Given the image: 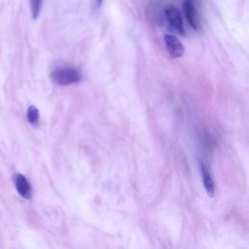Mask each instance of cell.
Returning <instances> with one entry per match:
<instances>
[{
    "instance_id": "obj_1",
    "label": "cell",
    "mask_w": 249,
    "mask_h": 249,
    "mask_svg": "<svg viewBox=\"0 0 249 249\" xmlns=\"http://www.w3.org/2000/svg\"><path fill=\"white\" fill-rule=\"evenodd\" d=\"M52 80L59 86H67L81 81V73L71 67H61L54 69L51 74Z\"/></svg>"
},
{
    "instance_id": "obj_2",
    "label": "cell",
    "mask_w": 249,
    "mask_h": 249,
    "mask_svg": "<svg viewBox=\"0 0 249 249\" xmlns=\"http://www.w3.org/2000/svg\"><path fill=\"white\" fill-rule=\"evenodd\" d=\"M163 40L165 43L166 50L171 57L178 58L184 54L185 48H184L183 44L181 43V41L177 37H175L174 35H171V34H165Z\"/></svg>"
},
{
    "instance_id": "obj_3",
    "label": "cell",
    "mask_w": 249,
    "mask_h": 249,
    "mask_svg": "<svg viewBox=\"0 0 249 249\" xmlns=\"http://www.w3.org/2000/svg\"><path fill=\"white\" fill-rule=\"evenodd\" d=\"M164 15H165V18H166L168 23L179 33L184 35L185 34L184 24H183V20H182V18H181V15H180L178 9L176 7L170 5L165 8Z\"/></svg>"
},
{
    "instance_id": "obj_4",
    "label": "cell",
    "mask_w": 249,
    "mask_h": 249,
    "mask_svg": "<svg viewBox=\"0 0 249 249\" xmlns=\"http://www.w3.org/2000/svg\"><path fill=\"white\" fill-rule=\"evenodd\" d=\"M14 182L18 195L25 199H30L32 196V188L25 176L20 173H16L14 175Z\"/></svg>"
},
{
    "instance_id": "obj_5",
    "label": "cell",
    "mask_w": 249,
    "mask_h": 249,
    "mask_svg": "<svg viewBox=\"0 0 249 249\" xmlns=\"http://www.w3.org/2000/svg\"><path fill=\"white\" fill-rule=\"evenodd\" d=\"M183 11L185 14V17L189 22V24L194 29H198L199 26V19L197 11L196 8V5L193 0H184L183 2Z\"/></svg>"
},
{
    "instance_id": "obj_6",
    "label": "cell",
    "mask_w": 249,
    "mask_h": 249,
    "mask_svg": "<svg viewBox=\"0 0 249 249\" xmlns=\"http://www.w3.org/2000/svg\"><path fill=\"white\" fill-rule=\"evenodd\" d=\"M200 169H201V175H202L204 188H205L208 196H213L214 193H215V184H214L213 178L209 172V169L204 164L200 165Z\"/></svg>"
},
{
    "instance_id": "obj_7",
    "label": "cell",
    "mask_w": 249,
    "mask_h": 249,
    "mask_svg": "<svg viewBox=\"0 0 249 249\" xmlns=\"http://www.w3.org/2000/svg\"><path fill=\"white\" fill-rule=\"evenodd\" d=\"M26 119L28 123L32 125H37L39 124V111L36 106L30 105L27 109Z\"/></svg>"
},
{
    "instance_id": "obj_8",
    "label": "cell",
    "mask_w": 249,
    "mask_h": 249,
    "mask_svg": "<svg viewBox=\"0 0 249 249\" xmlns=\"http://www.w3.org/2000/svg\"><path fill=\"white\" fill-rule=\"evenodd\" d=\"M30 2V10L31 15L34 19H36L41 12L42 6H43V0H29Z\"/></svg>"
},
{
    "instance_id": "obj_9",
    "label": "cell",
    "mask_w": 249,
    "mask_h": 249,
    "mask_svg": "<svg viewBox=\"0 0 249 249\" xmlns=\"http://www.w3.org/2000/svg\"><path fill=\"white\" fill-rule=\"evenodd\" d=\"M102 3H103V0H95V2H94V8H95V9H98V8L102 5Z\"/></svg>"
}]
</instances>
